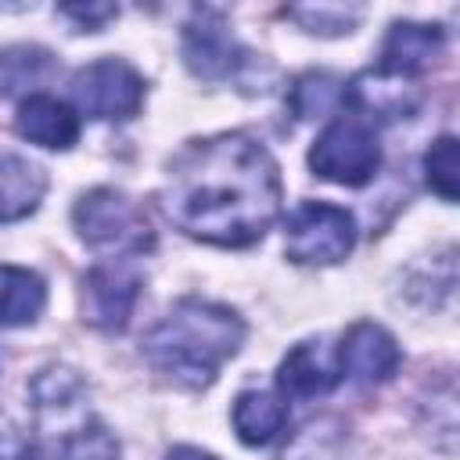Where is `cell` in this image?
Listing matches in <instances>:
<instances>
[{
  "label": "cell",
  "instance_id": "obj_15",
  "mask_svg": "<svg viewBox=\"0 0 460 460\" xmlns=\"http://www.w3.org/2000/svg\"><path fill=\"white\" fill-rule=\"evenodd\" d=\"M288 424V406L273 392H241L234 399V431L244 446L273 442Z\"/></svg>",
  "mask_w": 460,
  "mask_h": 460
},
{
  "label": "cell",
  "instance_id": "obj_1",
  "mask_svg": "<svg viewBox=\"0 0 460 460\" xmlns=\"http://www.w3.org/2000/svg\"><path fill=\"white\" fill-rule=\"evenodd\" d=\"M280 172L273 155L244 137L190 140L165 169L162 212L187 237L219 248L255 244L280 216Z\"/></svg>",
  "mask_w": 460,
  "mask_h": 460
},
{
  "label": "cell",
  "instance_id": "obj_10",
  "mask_svg": "<svg viewBox=\"0 0 460 460\" xmlns=\"http://www.w3.org/2000/svg\"><path fill=\"white\" fill-rule=\"evenodd\" d=\"M183 58L187 68L201 79H226L241 65V47L234 32L223 25L219 14L198 11V18L183 32Z\"/></svg>",
  "mask_w": 460,
  "mask_h": 460
},
{
  "label": "cell",
  "instance_id": "obj_18",
  "mask_svg": "<svg viewBox=\"0 0 460 460\" xmlns=\"http://www.w3.org/2000/svg\"><path fill=\"white\" fill-rule=\"evenodd\" d=\"M334 101H338V79L327 72H305L291 86V108L298 119L323 115V111H331Z\"/></svg>",
  "mask_w": 460,
  "mask_h": 460
},
{
  "label": "cell",
  "instance_id": "obj_19",
  "mask_svg": "<svg viewBox=\"0 0 460 460\" xmlns=\"http://www.w3.org/2000/svg\"><path fill=\"white\" fill-rule=\"evenodd\" d=\"M115 456H119V442L108 435L101 420H93L90 428H83L79 435H72L54 449V460H115Z\"/></svg>",
  "mask_w": 460,
  "mask_h": 460
},
{
  "label": "cell",
  "instance_id": "obj_2",
  "mask_svg": "<svg viewBox=\"0 0 460 460\" xmlns=\"http://www.w3.org/2000/svg\"><path fill=\"white\" fill-rule=\"evenodd\" d=\"M244 323L230 305L183 298L147 334L140 352L180 388H208L219 367L241 349Z\"/></svg>",
  "mask_w": 460,
  "mask_h": 460
},
{
  "label": "cell",
  "instance_id": "obj_22",
  "mask_svg": "<svg viewBox=\"0 0 460 460\" xmlns=\"http://www.w3.org/2000/svg\"><path fill=\"white\" fill-rule=\"evenodd\" d=\"M165 460H216V456L205 453V449H198V446H176V449H169Z\"/></svg>",
  "mask_w": 460,
  "mask_h": 460
},
{
  "label": "cell",
  "instance_id": "obj_13",
  "mask_svg": "<svg viewBox=\"0 0 460 460\" xmlns=\"http://www.w3.org/2000/svg\"><path fill=\"white\" fill-rule=\"evenodd\" d=\"M442 29L420 25V22H395L381 47V68L395 75H417L438 50H442Z\"/></svg>",
  "mask_w": 460,
  "mask_h": 460
},
{
  "label": "cell",
  "instance_id": "obj_9",
  "mask_svg": "<svg viewBox=\"0 0 460 460\" xmlns=\"http://www.w3.org/2000/svg\"><path fill=\"white\" fill-rule=\"evenodd\" d=\"M334 359H338V374H345L349 381L381 385L399 370V345L385 327H377L370 320H359L341 338Z\"/></svg>",
  "mask_w": 460,
  "mask_h": 460
},
{
  "label": "cell",
  "instance_id": "obj_16",
  "mask_svg": "<svg viewBox=\"0 0 460 460\" xmlns=\"http://www.w3.org/2000/svg\"><path fill=\"white\" fill-rule=\"evenodd\" d=\"M47 288L43 277L25 266H0V327L32 323L43 313Z\"/></svg>",
  "mask_w": 460,
  "mask_h": 460
},
{
  "label": "cell",
  "instance_id": "obj_7",
  "mask_svg": "<svg viewBox=\"0 0 460 460\" xmlns=\"http://www.w3.org/2000/svg\"><path fill=\"white\" fill-rule=\"evenodd\" d=\"M140 277L126 262L93 266L83 280V316L101 331H122L133 316Z\"/></svg>",
  "mask_w": 460,
  "mask_h": 460
},
{
  "label": "cell",
  "instance_id": "obj_14",
  "mask_svg": "<svg viewBox=\"0 0 460 460\" xmlns=\"http://www.w3.org/2000/svg\"><path fill=\"white\" fill-rule=\"evenodd\" d=\"M43 190L47 176L36 162L22 155H0V223H14L36 212Z\"/></svg>",
  "mask_w": 460,
  "mask_h": 460
},
{
  "label": "cell",
  "instance_id": "obj_11",
  "mask_svg": "<svg viewBox=\"0 0 460 460\" xmlns=\"http://www.w3.org/2000/svg\"><path fill=\"white\" fill-rule=\"evenodd\" d=\"M18 133L40 147H54V151H68L79 140V115L50 97V93H32L18 104V119H14Z\"/></svg>",
  "mask_w": 460,
  "mask_h": 460
},
{
  "label": "cell",
  "instance_id": "obj_12",
  "mask_svg": "<svg viewBox=\"0 0 460 460\" xmlns=\"http://www.w3.org/2000/svg\"><path fill=\"white\" fill-rule=\"evenodd\" d=\"M338 359L327 356V349L320 341H298L277 370V388L291 399H313L334 388L338 381Z\"/></svg>",
  "mask_w": 460,
  "mask_h": 460
},
{
  "label": "cell",
  "instance_id": "obj_21",
  "mask_svg": "<svg viewBox=\"0 0 460 460\" xmlns=\"http://www.w3.org/2000/svg\"><path fill=\"white\" fill-rule=\"evenodd\" d=\"M61 14H65V18H72L79 29L97 32V29H104V25L119 14V7H115V4H65V7H61Z\"/></svg>",
  "mask_w": 460,
  "mask_h": 460
},
{
  "label": "cell",
  "instance_id": "obj_6",
  "mask_svg": "<svg viewBox=\"0 0 460 460\" xmlns=\"http://www.w3.org/2000/svg\"><path fill=\"white\" fill-rule=\"evenodd\" d=\"M72 101L90 119H133L144 104V79L119 58H101L72 75Z\"/></svg>",
  "mask_w": 460,
  "mask_h": 460
},
{
  "label": "cell",
  "instance_id": "obj_20",
  "mask_svg": "<svg viewBox=\"0 0 460 460\" xmlns=\"http://www.w3.org/2000/svg\"><path fill=\"white\" fill-rule=\"evenodd\" d=\"M47 65V54L36 50V47H14V50H4L0 54V90H14V86H25L36 79V72Z\"/></svg>",
  "mask_w": 460,
  "mask_h": 460
},
{
  "label": "cell",
  "instance_id": "obj_17",
  "mask_svg": "<svg viewBox=\"0 0 460 460\" xmlns=\"http://www.w3.org/2000/svg\"><path fill=\"white\" fill-rule=\"evenodd\" d=\"M424 172L435 194H442L446 201H456L460 194V162H456V140L453 137H438L428 155H424Z\"/></svg>",
  "mask_w": 460,
  "mask_h": 460
},
{
  "label": "cell",
  "instance_id": "obj_5",
  "mask_svg": "<svg viewBox=\"0 0 460 460\" xmlns=\"http://www.w3.org/2000/svg\"><path fill=\"white\" fill-rule=\"evenodd\" d=\"M356 244V219L341 205L305 201L291 212L284 226V252L295 262L331 266L341 262Z\"/></svg>",
  "mask_w": 460,
  "mask_h": 460
},
{
  "label": "cell",
  "instance_id": "obj_3",
  "mask_svg": "<svg viewBox=\"0 0 460 460\" xmlns=\"http://www.w3.org/2000/svg\"><path fill=\"white\" fill-rule=\"evenodd\" d=\"M72 223L79 230V237L97 252L140 255L155 244V230H151L144 208L111 187H97V190L83 194L72 208Z\"/></svg>",
  "mask_w": 460,
  "mask_h": 460
},
{
  "label": "cell",
  "instance_id": "obj_4",
  "mask_svg": "<svg viewBox=\"0 0 460 460\" xmlns=\"http://www.w3.org/2000/svg\"><path fill=\"white\" fill-rule=\"evenodd\" d=\"M381 165V144L370 122L356 119V115H341L334 119L316 144L309 147V169L320 180L341 183V187H363L374 180Z\"/></svg>",
  "mask_w": 460,
  "mask_h": 460
},
{
  "label": "cell",
  "instance_id": "obj_8",
  "mask_svg": "<svg viewBox=\"0 0 460 460\" xmlns=\"http://www.w3.org/2000/svg\"><path fill=\"white\" fill-rule=\"evenodd\" d=\"M345 104L356 111V119L370 122L381 119V122H392V119H410L420 104V90L410 75H395V72H385V68H370L363 75H356L345 90H341Z\"/></svg>",
  "mask_w": 460,
  "mask_h": 460
}]
</instances>
